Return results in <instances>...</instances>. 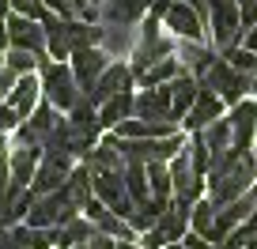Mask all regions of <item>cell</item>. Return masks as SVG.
Masks as SVG:
<instances>
[{"mask_svg": "<svg viewBox=\"0 0 257 249\" xmlns=\"http://www.w3.org/2000/svg\"><path fill=\"white\" fill-rule=\"evenodd\" d=\"M193 219V211H189V204H170L167 211L159 215V223L152 226V230H144V249H163V245H174V241H182V234H185V223Z\"/></svg>", "mask_w": 257, "mask_h": 249, "instance_id": "5b68a950", "label": "cell"}, {"mask_svg": "<svg viewBox=\"0 0 257 249\" xmlns=\"http://www.w3.org/2000/svg\"><path fill=\"white\" fill-rule=\"evenodd\" d=\"M182 136H159V140H121V155H125V162H167L174 159L178 151H182Z\"/></svg>", "mask_w": 257, "mask_h": 249, "instance_id": "8992f818", "label": "cell"}, {"mask_svg": "<svg viewBox=\"0 0 257 249\" xmlns=\"http://www.w3.org/2000/svg\"><path fill=\"white\" fill-rule=\"evenodd\" d=\"M42 27H46L49 57H57V61H64V57H72V42H68V19L46 16V19H42Z\"/></svg>", "mask_w": 257, "mask_h": 249, "instance_id": "4316f807", "label": "cell"}, {"mask_svg": "<svg viewBox=\"0 0 257 249\" xmlns=\"http://www.w3.org/2000/svg\"><path fill=\"white\" fill-rule=\"evenodd\" d=\"M128 83H133V68H125L121 61H113V65L106 68L102 76H98V83L87 91V95L95 98V106H102L106 98H113V95H121V91H128Z\"/></svg>", "mask_w": 257, "mask_h": 249, "instance_id": "ac0fdd59", "label": "cell"}, {"mask_svg": "<svg viewBox=\"0 0 257 249\" xmlns=\"http://www.w3.org/2000/svg\"><path fill=\"white\" fill-rule=\"evenodd\" d=\"M219 106H223V98H219V95H212V91H204V87H201V95H197V102H193V110L185 113V129H189V132H201V129H208L212 121L219 117Z\"/></svg>", "mask_w": 257, "mask_h": 249, "instance_id": "ffe728a7", "label": "cell"}, {"mask_svg": "<svg viewBox=\"0 0 257 249\" xmlns=\"http://www.w3.org/2000/svg\"><path fill=\"white\" fill-rule=\"evenodd\" d=\"M242 249H257V245H253V241H249V245H242Z\"/></svg>", "mask_w": 257, "mask_h": 249, "instance_id": "816d5d0a", "label": "cell"}, {"mask_svg": "<svg viewBox=\"0 0 257 249\" xmlns=\"http://www.w3.org/2000/svg\"><path fill=\"white\" fill-rule=\"evenodd\" d=\"M231 136L238 151H249V144H257V102H238L231 110Z\"/></svg>", "mask_w": 257, "mask_h": 249, "instance_id": "e0dca14e", "label": "cell"}, {"mask_svg": "<svg viewBox=\"0 0 257 249\" xmlns=\"http://www.w3.org/2000/svg\"><path fill=\"white\" fill-rule=\"evenodd\" d=\"M167 91H170V102H174V117H185L193 110V102H197V95H201V80L182 72L167 83Z\"/></svg>", "mask_w": 257, "mask_h": 249, "instance_id": "7402d4cb", "label": "cell"}, {"mask_svg": "<svg viewBox=\"0 0 257 249\" xmlns=\"http://www.w3.org/2000/svg\"><path fill=\"white\" fill-rule=\"evenodd\" d=\"M193 230L197 234H204V238H212V230H216V204H197V208H193Z\"/></svg>", "mask_w": 257, "mask_h": 249, "instance_id": "836d02e7", "label": "cell"}, {"mask_svg": "<svg viewBox=\"0 0 257 249\" xmlns=\"http://www.w3.org/2000/svg\"><path fill=\"white\" fill-rule=\"evenodd\" d=\"M185 249H216V245H208V241H204V234H197V230H193V234H185Z\"/></svg>", "mask_w": 257, "mask_h": 249, "instance_id": "7bdbcfd3", "label": "cell"}, {"mask_svg": "<svg viewBox=\"0 0 257 249\" xmlns=\"http://www.w3.org/2000/svg\"><path fill=\"white\" fill-rule=\"evenodd\" d=\"M4 42H12V38H8V27L0 23V49H4Z\"/></svg>", "mask_w": 257, "mask_h": 249, "instance_id": "7dc6e473", "label": "cell"}, {"mask_svg": "<svg viewBox=\"0 0 257 249\" xmlns=\"http://www.w3.org/2000/svg\"><path fill=\"white\" fill-rule=\"evenodd\" d=\"M83 211H87V219H91V223H95L102 234H110V238H121V241H133V223H128V219H121L117 211L110 208V204L91 200Z\"/></svg>", "mask_w": 257, "mask_h": 249, "instance_id": "5bb4252c", "label": "cell"}, {"mask_svg": "<svg viewBox=\"0 0 257 249\" xmlns=\"http://www.w3.org/2000/svg\"><path fill=\"white\" fill-rule=\"evenodd\" d=\"M212 42H216L219 49H234V38H238L242 31V8L238 0H212Z\"/></svg>", "mask_w": 257, "mask_h": 249, "instance_id": "ba28073f", "label": "cell"}, {"mask_svg": "<svg viewBox=\"0 0 257 249\" xmlns=\"http://www.w3.org/2000/svg\"><path fill=\"white\" fill-rule=\"evenodd\" d=\"M201 136H204V144H208V151H212V159L216 155H223V151H231L234 147V136H231V117L227 121H212L208 129H201Z\"/></svg>", "mask_w": 257, "mask_h": 249, "instance_id": "f1b7e54d", "label": "cell"}, {"mask_svg": "<svg viewBox=\"0 0 257 249\" xmlns=\"http://www.w3.org/2000/svg\"><path fill=\"white\" fill-rule=\"evenodd\" d=\"M38 91H42V83L34 80V76H19V83H16V91H12V110L19 113V117H31L34 110H38Z\"/></svg>", "mask_w": 257, "mask_h": 249, "instance_id": "484cf974", "label": "cell"}, {"mask_svg": "<svg viewBox=\"0 0 257 249\" xmlns=\"http://www.w3.org/2000/svg\"><path fill=\"white\" fill-rule=\"evenodd\" d=\"M76 211H83L80 204L72 200L68 189H57V193H46L34 200V208L27 211V226H42V230H53V226L76 219Z\"/></svg>", "mask_w": 257, "mask_h": 249, "instance_id": "7a4b0ae2", "label": "cell"}, {"mask_svg": "<svg viewBox=\"0 0 257 249\" xmlns=\"http://www.w3.org/2000/svg\"><path fill=\"white\" fill-rule=\"evenodd\" d=\"M8 65L16 68L19 76H31V72H34V65H38V53H27V49H12V53H8Z\"/></svg>", "mask_w": 257, "mask_h": 249, "instance_id": "d590c367", "label": "cell"}, {"mask_svg": "<svg viewBox=\"0 0 257 249\" xmlns=\"http://www.w3.org/2000/svg\"><path fill=\"white\" fill-rule=\"evenodd\" d=\"M167 27L178 34V38H185V42H201L204 38V19L197 16L185 0H174V4L167 8Z\"/></svg>", "mask_w": 257, "mask_h": 249, "instance_id": "4fadbf2b", "label": "cell"}, {"mask_svg": "<svg viewBox=\"0 0 257 249\" xmlns=\"http://www.w3.org/2000/svg\"><path fill=\"white\" fill-rule=\"evenodd\" d=\"M12 129H19V113L12 110V106H0V136L12 132Z\"/></svg>", "mask_w": 257, "mask_h": 249, "instance_id": "ab89813d", "label": "cell"}, {"mask_svg": "<svg viewBox=\"0 0 257 249\" xmlns=\"http://www.w3.org/2000/svg\"><path fill=\"white\" fill-rule=\"evenodd\" d=\"M219 57H212L208 49H201V42H185L182 38V65L189 76H197V80H204V76L212 72V65H216Z\"/></svg>", "mask_w": 257, "mask_h": 249, "instance_id": "83f0119b", "label": "cell"}, {"mask_svg": "<svg viewBox=\"0 0 257 249\" xmlns=\"http://www.w3.org/2000/svg\"><path fill=\"white\" fill-rule=\"evenodd\" d=\"M64 189L72 193V200L80 204V208H87V204H91V189H95V177H91V170H87V166L72 170V177L64 181Z\"/></svg>", "mask_w": 257, "mask_h": 249, "instance_id": "1f68e13d", "label": "cell"}, {"mask_svg": "<svg viewBox=\"0 0 257 249\" xmlns=\"http://www.w3.org/2000/svg\"><path fill=\"white\" fill-rule=\"evenodd\" d=\"M246 49H253V53H257V27H249V34H246Z\"/></svg>", "mask_w": 257, "mask_h": 249, "instance_id": "f6af8a7d", "label": "cell"}, {"mask_svg": "<svg viewBox=\"0 0 257 249\" xmlns=\"http://www.w3.org/2000/svg\"><path fill=\"white\" fill-rule=\"evenodd\" d=\"M137 113V95H128V91H121V95L106 98L102 106H98V117H102V125H110V129H117L121 121H128Z\"/></svg>", "mask_w": 257, "mask_h": 249, "instance_id": "d4e9b609", "label": "cell"}, {"mask_svg": "<svg viewBox=\"0 0 257 249\" xmlns=\"http://www.w3.org/2000/svg\"><path fill=\"white\" fill-rule=\"evenodd\" d=\"M167 249H185V241H174V245H167Z\"/></svg>", "mask_w": 257, "mask_h": 249, "instance_id": "f907efd6", "label": "cell"}, {"mask_svg": "<svg viewBox=\"0 0 257 249\" xmlns=\"http://www.w3.org/2000/svg\"><path fill=\"white\" fill-rule=\"evenodd\" d=\"M201 87H204V91H216L223 102L238 106V102H242V91H253V80H249V76H242L231 61H216V65H212V72L201 80Z\"/></svg>", "mask_w": 257, "mask_h": 249, "instance_id": "277c9868", "label": "cell"}, {"mask_svg": "<svg viewBox=\"0 0 257 249\" xmlns=\"http://www.w3.org/2000/svg\"><path fill=\"white\" fill-rule=\"evenodd\" d=\"M170 177H174V200L178 204H193L197 196H201L204 181H201V170H197V162H193L189 147H182V151L170 159Z\"/></svg>", "mask_w": 257, "mask_h": 249, "instance_id": "52a82bcc", "label": "cell"}, {"mask_svg": "<svg viewBox=\"0 0 257 249\" xmlns=\"http://www.w3.org/2000/svg\"><path fill=\"white\" fill-rule=\"evenodd\" d=\"M125 189H128V196H133V204L152 200V185H148V166L144 162H128L125 166Z\"/></svg>", "mask_w": 257, "mask_h": 249, "instance_id": "f546056e", "label": "cell"}, {"mask_svg": "<svg viewBox=\"0 0 257 249\" xmlns=\"http://www.w3.org/2000/svg\"><path fill=\"white\" fill-rule=\"evenodd\" d=\"M117 249H137V245H133V241H121V245Z\"/></svg>", "mask_w": 257, "mask_h": 249, "instance_id": "681fc988", "label": "cell"}, {"mask_svg": "<svg viewBox=\"0 0 257 249\" xmlns=\"http://www.w3.org/2000/svg\"><path fill=\"white\" fill-rule=\"evenodd\" d=\"M148 185H152V196L167 200V196H170V189H174L170 166H163V162H148Z\"/></svg>", "mask_w": 257, "mask_h": 249, "instance_id": "d6a6232c", "label": "cell"}, {"mask_svg": "<svg viewBox=\"0 0 257 249\" xmlns=\"http://www.w3.org/2000/svg\"><path fill=\"white\" fill-rule=\"evenodd\" d=\"M72 8H76V12H80V16H83V12H87V8H91V4H87V0H72Z\"/></svg>", "mask_w": 257, "mask_h": 249, "instance_id": "bcb514c9", "label": "cell"}, {"mask_svg": "<svg viewBox=\"0 0 257 249\" xmlns=\"http://www.w3.org/2000/svg\"><path fill=\"white\" fill-rule=\"evenodd\" d=\"M46 8H53L61 19H72L76 16V8H72V0H46Z\"/></svg>", "mask_w": 257, "mask_h": 249, "instance_id": "b9f144b4", "label": "cell"}, {"mask_svg": "<svg viewBox=\"0 0 257 249\" xmlns=\"http://www.w3.org/2000/svg\"><path fill=\"white\" fill-rule=\"evenodd\" d=\"M72 177V155H57V151H46V159H42L38 174H34L31 189L34 196H46V193H57V189H64V181Z\"/></svg>", "mask_w": 257, "mask_h": 249, "instance_id": "9c48e42d", "label": "cell"}, {"mask_svg": "<svg viewBox=\"0 0 257 249\" xmlns=\"http://www.w3.org/2000/svg\"><path fill=\"white\" fill-rule=\"evenodd\" d=\"M8 8H12V0H0V16H4Z\"/></svg>", "mask_w": 257, "mask_h": 249, "instance_id": "c3c4849f", "label": "cell"}, {"mask_svg": "<svg viewBox=\"0 0 257 249\" xmlns=\"http://www.w3.org/2000/svg\"><path fill=\"white\" fill-rule=\"evenodd\" d=\"M242 8V27H257V0H238Z\"/></svg>", "mask_w": 257, "mask_h": 249, "instance_id": "60d3db41", "label": "cell"}, {"mask_svg": "<svg viewBox=\"0 0 257 249\" xmlns=\"http://www.w3.org/2000/svg\"><path fill=\"white\" fill-rule=\"evenodd\" d=\"M110 68V53L106 49H80V53H72V72H76V80H80V87L83 91H91L98 83V76Z\"/></svg>", "mask_w": 257, "mask_h": 249, "instance_id": "7c38bea8", "label": "cell"}, {"mask_svg": "<svg viewBox=\"0 0 257 249\" xmlns=\"http://www.w3.org/2000/svg\"><path fill=\"white\" fill-rule=\"evenodd\" d=\"M208 177H212V204L223 208V204L238 200V196H246L249 189H253V181H257V159L249 151L231 147V151H223V155L212 159Z\"/></svg>", "mask_w": 257, "mask_h": 249, "instance_id": "6da1fadb", "label": "cell"}, {"mask_svg": "<svg viewBox=\"0 0 257 249\" xmlns=\"http://www.w3.org/2000/svg\"><path fill=\"white\" fill-rule=\"evenodd\" d=\"M137 117L144 121H174V102H170L167 83L163 87H148L137 95Z\"/></svg>", "mask_w": 257, "mask_h": 249, "instance_id": "9a60e30c", "label": "cell"}, {"mask_svg": "<svg viewBox=\"0 0 257 249\" xmlns=\"http://www.w3.org/2000/svg\"><path fill=\"white\" fill-rule=\"evenodd\" d=\"M121 140H159V136H174V121H144V117H128L117 125Z\"/></svg>", "mask_w": 257, "mask_h": 249, "instance_id": "44dd1931", "label": "cell"}, {"mask_svg": "<svg viewBox=\"0 0 257 249\" xmlns=\"http://www.w3.org/2000/svg\"><path fill=\"white\" fill-rule=\"evenodd\" d=\"M53 249H72V245H80V241H87L91 234H98V226L91 223V219H68V223H61V226H53Z\"/></svg>", "mask_w": 257, "mask_h": 249, "instance_id": "603a6c76", "label": "cell"}, {"mask_svg": "<svg viewBox=\"0 0 257 249\" xmlns=\"http://www.w3.org/2000/svg\"><path fill=\"white\" fill-rule=\"evenodd\" d=\"M159 0H106L102 4V19L106 23H113V27H125V23H133L137 16H144L148 8H155Z\"/></svg>", "mask_w": 257, "mask_h": 249, "instance_id": "cb8c5ba5", "label": "cell"}, {"mask_svg": "<svg viewBox=\"0 0 257 249\" xmlns=\"http://www.w3.org/2000/svg\"><path fill=\"white\" fill-rule=\"evenodd\" d=\"M53 129H57L53 106H38V110H34L31 117L16 129V140H19V144H27V147H46V140H49V132H53Z\"/></svg>", "mask_w": 257, "mask_h": 249, "instance_id": "8fae6325", "label": "cell"}, {"mask_svg": "<svg viewBox=\"0 0 257 249\" xmlns=\"http://www.w3.org/2000/svg\"><path fill=\"white\" fill-rule=\"evenodd\" d=\"M185 4H189V8L197 12L201 19H204V16H212V0H185Z\"/></svg>", "mask_w": 257, "mask_h": 249, "instance_id": "ee69618b", "label": "cell"}, {"mask_svg": "<svg viewBox=\"0 0 257 249\" xmlns=\"http://www.w3.org/2000/svg\"><path fill=\"white\" fill-rule=\"evenodd\" d=\"M253 95H257V80H253Z\"/></svg>", "mask_w": 257, "mask_h": 249, "instance_id": "f5cc1de1", "label": "cell"}, {"mask_svg": "<svg viewBox=\"0 0 257 249\" xmlns=\"http://www.w3.org/2000/svg\"><path fill=\"white\" fill-rule=\"evenodd\" d=\"M102 42L113 49V53H117V49H128V46H133V38H128L121 27H102Z\"/></svg>", "mask_w": 257, "mask_h": 249, "instance_id": "74e56055", "label": "cell"}, {"mask_svg": "<svg viewBox=\"0 0 257 249\" xmlns=\"http://www.w3.org/2000/svg\"><path fill=\"white\" fill-rule=\"evenodd\" d=\"M72 249H117V245H113V238H110V234H102V230H98V234H91L87 241H80V245H72Z\"/></svg>", "mask_w": 257, "mask_h": 249, "instance_id": "f35d334b", "label": "cell"}, {"mask_svg": "<svg viewBox=\"0 0 257 249\" xmlns=\"http://www.w3.org/2000/svg\"><path fill=\"white\" fill-rule=\"evenodd\" d=\"M227 61H231L242 76L257 80V53H253V49H227Z\"/></svg>", "mask_w": 257, "mask_h": 249, "instance_id": "e575fe53", "label": "cell"}, {"mask_svg": "<svg viewBox=\"0 0 257 249\" xmlns=\"http://www.w3.org/2000/svg\"><path fill=\"white\" fill-rule=\"evenodd\" d=\"M16 16H27V19H46V0H12Z\"/></svg>", "mask_w": 257, "mask_h": 249, "instance_id": "8d00e7d4", "label": "cell"}, {"mask_svg": "<svg viewBox=\"0 0 257 249\" xmlns=\"http://www.w3.org/2000/svg\"><path fill=\"white\" fill-rule=\"evenodd\" d=\"M174 76H182V61H174V57H163V61H155L152 68H148L144 76H137L144 87H163V83H170Z\"/></svg>", "mask_w": 257, "mask_h": 249, "instance_id": "4dcf8cb0", "label": "cell"}, {"mask_svg": "<svg viewBox=\"0 0 257 249\" xmlns=\"http://www.w3.org/2000/svg\"><path fill=\"white\" fill-rule=\"evenodd\" d=\"M42 147H27V144H19L16 151H12V185L16 189H31V181H34V174H38V166H42Z\"/></svg>", "mask_w": 257, "mask_h": 249, "instance_id": "d6986e66", "label": "cell"}, {"mask_svg": "<svg viewBox=\"0 0 257 249\" xmlns=\"http://www.w3.org/2000/svg\"><path fill=\"white\" fill-rule=\"evenodd\" d=\"M83 166L91 170V177H95V174H121V170L128 166V162H125V155H121V140L106 136L102 144H98L95 151L87 155V162H83Z\"/></svg>", "mask_w": 257, "mask_h": 249, "instance_id": "2e32d148", "label": "cell"}, {"mask_svg": "<svg viewBox=\"0 0 257 249\" xmlns=\"http://www.w3.org/2000/svg\"><path fill=\"white\" fill-rule=\"evenodd\" d=\"M8 38L16 49H27V53H49V42H46V27H38V19H27V16H12L8 19Z\"/></svg>", "mask_w": 257, "mask_h": 249, "instance_id": "30bf717a", "label": "cell"}, {"mask_svg": "<svg viewBox=\"0 0 257 249\" xmlns=\"http://www.w3.org/2000/svg\"><path fill=\"white\" fill-rule=\"evenodd\" d=\"M42 91H46L49 106H61V110H72L76 98L83 95L72 65H46L42 68Z\"/></svg>", "mask_w": 257, "mask_h": 249, "instance_id": "3957f363", "label": "cell"}]
</instances>
